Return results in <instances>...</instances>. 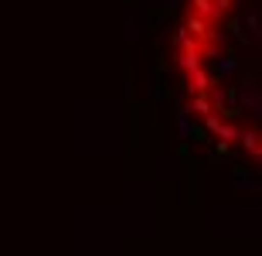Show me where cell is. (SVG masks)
<instances>
[{
  "instance_id": "obj_1",
  "label": "cell",
  "mask_w": 262,
  "mask_h": 256,
  "mask_svg": "<svg viewBox=\"0 0 262 256\" xmlns=\"http://www.w3.org/2000/svg\"><path fill=\"white\" fill-rule=\"evenodd\" d=\"M174 69L201 130L255 168L262 157V0H184Z\"/></svg>"
}]
</instances>
